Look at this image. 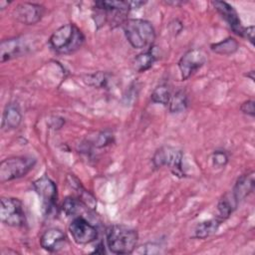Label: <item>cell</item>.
Listing matches in <instances>:
<instances>
[{
  "instance_id": "603a6c76",
  "label": "cell",
  "mask_w": 255,
  "mask_h": 255,
  "mask_svg": "<svg viewBox=\"0 0 255 255\" xmlns=\"http://www.w3.org/2000/svg\"><path fill=\"white\" fill-rule=\"evenodd\" d=\"M84 81L90 86L97 87V88H102L106 85L107 78H106V75L104 73L99 72V73H95L93 75L86 76Z\"/></svg>"
},
{
  "instance_id": "30bf717a",
  "label": "cell",
  "mask_w": 255,
  "mask_h": 255,
  "mask_svg": "<svg viewBox=\"0 0 255 255\" xmlns=\"http://www.w3.org/2000/svg\"><path fill=\"white\" fill-rule=\"evenodd\" d=\"M45 12V8L43 5L32 2H23L18 4L13 10L14 18L26 25H34L38 23Z\"/></svg>"
},
{
  "instance_id": "277c9868",
  "label": "cell",
  "mask_w": 255,
  "mask_h": 255,
  "mask_svg": "<svg viewBox=\"0 0 255 255\" xmlns=\"http://www.w3.org/2000/svg\"><path fill=\"white\" fill-rule=\"evenodd\" d=\"M36 159L31 156H11L0 163V182L4 183L25 176L35 165Z\"/></svg>"
},
{
  "instance_id": "cb8c5ba5",
  "label": "cell",
  "mask_w": 255,
  "mask_h": 255,
  "mask_svg": "<svg viewBox=\"0 0 255 255\" xmlns=\"http://www.w3.org/2000/svg\"><path fill=\"white\" fill-rule=\"evenodd\" d=\"M228 159V154L224 150H215L211 156L212 164L217 168L224 167L227 164Z\"/></svg>"
},
{
  "instance_id": "484cf974",
  "label": "cell",
  "mask_w": 255,
  "mask_h": 255,
  "mask_svg": "<svg viewBox=\"0 0 255 255\" xmlns=\"http://www.w3.org/2000/svg\"><path fill=\"white\" fill-rule=\"evenodd\" d=\"M240 111L247 116L254 117L255 115V107H254V101L253 100H247L242 103L240 106Z\"/></svg>"
},
{
  "instance_id": "ac0fdd59",
  "label": "cell",
  "mask_w": 255,
  "mask_h": 255,
  "mask_svg": "<svg viewBox=\"0 0 255 255\" xmlns=\"http://www.w3.org/2000/svg\"><path fill=\"white\" fill-rule=\"evenodd\" d=\"M238 203L237 201L234 199V197L232 196L231 192L225 194L218 202L217 205V211H218V218L221 219L222 221L227 219L231 213L235 210V208L237 207Z\"/></svg>"
},
{
  "instance_id": "d6986e66",
  "label": "cell",
  "mask_w": 255,
  "mask_h": 255,
  "mask_svg": "<svg viewBox=\"0 0 255 255\" xmlns=\"http://www.w3.org/2000/svg\"><path fill=\"white\" fill-rule=\"evenodd\" d=\"M167 106L170 113L178 114L185 111L188 106V97L186 93L182 90L175 92L173 95H171Z\"/></svg>"
},
{
  "instance_id": "d4e9b609",
  "label": "cell",
  "mask_w": 255,
  "mask_h": 255,
  "mask_svg": "<svg viewBox=\"0 0 255 255\" xmlns=\"http://www.w3.org/2000/svg\"><path fill=\"white\" fill-rule=\"evenodd\" d=\"M112 140H113V134L108 133L107 131H103L98 135L97 139L94 141V144L97 147H103V146L109 144Z\"/></svg>"
},
{
  "instance_id": "8fae6325",
  "label": "cell",
  "mask_w": 255,
  "mask_h": 255,
  "mask_svg": "<svg viewBox=\"0 0 255 255\" xmlns=\"http://www.w3.org/2000/svg\"><path fill=\"white\" fill-rule=\"evenodd\" d=\"M211 3L216 11L221 15V17L227 22L231 30L235 34L242 37L244 27L242 26L238 13L234 9V7L224 1H212Z\"/></svg>"
},
{
  "instance_id": "e0dca14e",
  "label": "cell",
  "mask_w": 255,
  "mask_h": 255,
  "mask_svg": "<svg viewBox=\"0 0 255 255\" xmlns=\"http://www.w3.org/2000/svg\"><path fill=\"white\" fill-rule=\"evenodd\" d=\"M238 48H239V44L237 40L234 39L233 37H228L220 42L210 45V49L213 53L218 55H223V56H227L235 53L238 50Z\"/></svg>"
},
{
  "instance_id": "f1b7e54d",
  "label": "cell",
  "mask_w": 255,
  "mask_h": 255,
  "mask_svg": "<svg viewBox=\"0 0 255 255\" xmlns=\"http://www.w3.org/2000/svg\"><path fill=\"white\" fill-rule=\"evenodd\" d=\"M167 5H174V6H177V5H181L183 4V2H178V1H166L165 2Z\"/></svg>"
},
{
  "instance_id": "5bb4252c",
  "label": "cell",
  "mask_w": 255,
  "mask_h": 255,
  "mask_svg": "<svg viewBox=\"0 0 255 255\" xmlns=\"http://www.w3.org/2000/svg\"><path fill=\"white\" fill-rule=\"evenodd\" d=\"M254 189V171H250L247 174L241 175L232 189V196L240 203L243 199H245Z\"/></svg>"
},
{
  "instance_id": "5b68a950",
  "label": "cell",
  "mask_w": 255,
  "mask_h": 255,
  "mask_svg": "<svg viewBox=\"0 0 255 255\" xmlns=\"http://www.w3.org/2000/svg\"><path fill=\"white\" fill-rule=\"evenodd\" d=\"M0 220L8 226H24L26 215L22 201L15 197H2L0 200Z\"/></svg>"
},
{
  "instance_id": "8992f818",
  "label": "cell",
  "mask_w": 255,
  "mask_h": 255,
  "mask_svg": "<svg viewBox=\"0 0 255 255\" xmlns=\"http://www.w3.org/2000/svg\"><path fill=\"white\" fill-rule=\"evenodd\" d=\"M182 159L183 153L180 149L172 146H162L153 154L152 163L156 168L168 166L174 175L182 177L184 176Z\"/></svg>"
},
{
  "instance_id": "6da1fadb",
  "label": "cell",
  "mask_w": 255,
  "mask_h": 255,
  "mask_svg": "<svg viewBox=\"0 0 255 255\" xmlns=\"http://www.w3.org/2000/svg\"><path fill=\"white\" fill-rule=\"evenodd\" d=\"M85 43V35L74 23L64 24L49 39L51 48L58 54L67 55L78 51Z\"/></svg>"
},
{
  "instance_id": "4dcf8cb0",
  "label": "cell",
  "mask_w": 255,
  "mask_h": 255,
  "mask_svg": "<svg viewBox=\"0 0 255 255\" xmlns=\"http://www.w3.org/2000/svg\"><path fill=\"white\" fill-rule=\"evenodd\" d=\"M246 76H247V78H250L252 81H254V71L248 72V73L246 74Z\"/></svg>"
},
{
  "instance_id": "4fadbf2b",
  "label": "cell",
  "mask_w": 255,
  "mask_h": 255,
  "mask_svg": "<svg viewBox=\"0 0 255 255\" xmlns=\"http://www.w3.org/2000/svg\"><path fill=\"white\" fill-rule=\"evenodd\" d=\"M26 46L20 38H9L3 40L0 44V58L1 63L9 61L23 54Z\"/></svg>"
},
{
  "instance_id": "7c38bea8",
  "label": "cell",
  "mask_w": 255,
  "mask_h": 255,
  "mask_svg": "<svg viewBox=\"0 0 255 255\" xmlns=\"http://www.w3.org/2000/svg\"><path fill=\"white\" fill-rule=\"evenodd\" d=\"M66 241L65 233L59 228L47 229L40 238L41 247L48 252L59 251Z\"/></svg>"
},
{
  "instance_id": "9a60e30c",
  "label": "cell",
  "mask_w": 255,
  "mask_h": 255,
  "mask_svg": "<svg viewBox=\"0 0 255 255\" xmlns=\"http://www.w3.org/2000/svg\"><path fill=\"white\" fill-rule=\"evenodd\" d=\"M22 122V113L17 103H9L2 117V128L4 130H11L17 128Z\"/></svg>"
},
{
  "instance_id": "2e32d148",
  "label": "cell",
  "mask_w": 255,
  "mask_h": 255,
  "mask_svg": "<svg viewBox=\"0 0 255 255\" xmlns=\"http://www.w3.org/2000/svg\"><path fill=\"white\" fill-rule=\"evenodd\" d=\"M221 222L222 220L218 217L202 221L196 225L193 236L198 239H205L217 231Z\"/></svg>"
},
{
  "instance_id": "f546056e",
  "label": "cell",
  "mask_w": 255,
  "mask_h": 255,
  "mask_svg": "<svg viewBox=\"0 0 255 255\" xmlns=\"http://www.w3.org/2000/svg\"><path fill=\"white\" fill-rule=\"evenodd\" d=\"M10 2H8V1H4V0H1L0 1V8L1 9H4L5 8V6H8V4H9Z\"/></svg>"
},
{
  "instance_id": "ffe728a7",
  "label": "cell",
  "mask_w": 255,
  "mask_h": 255,
  "mask_svg": "<svg viewBox=\"0 0 255 255\" xmlns=\"http://www.w3.org/2000/svg\"><path fill=\"white\" fill-rule=\"evenodd\" d=\"M155 61H156V57L154 53L151 51V47H150L148 51L143 52L134 58L133 66L137 72L142 73L150 69Z\"/></svg>"
},
{
  "instance_id": "52a82bcc",
  "label": "cell",
  "mask_w": 255,
  "mask_h": 255,
  "mask_svg": "<svg viewBox=\"0 0 255 255\" xmlns=\"http://www.w3.org/2000/svg\"><path fill=\"white\" fill-rule=\"evenodd\" d=\"M33 187L42 199L43 207L47 215L57 210L58 189L56 183L47 175H43L33 182Z\"/></svg>"
},
{
  "instance_id": "44dd1931",
  "label": "cell",
  "mask_w": 255,
  "mask_h": 255,
  "mask_svg": "<svg viewBox=\"0 0 255 255\" xmlns=\"http://www.w3.org/2000/svg\"><path fill=\"white\" fill-rule=\"evenodd\" d=\"M84 207H87L78 197L68 196L65 198L62 204V210L67 216L77 217L82 212ZM88 208V207H87Z\"/></svg>"
},
{
  "instance_id": "3957f363",
  "label": "cell",
  "mask_w": 255,
  "mask_h": 255,
  "mask_svg": "<svg viewBox=\"0 0 255 255\" xmlns=\"http://www.w3.org/2000/svg\"><path fill=\"white\" fill-rule=\"evenodd\" d=\"M122 26L128 42L134 49H143L152 46L155 40V31L149 21L131 18L127 19Z\"/></svg>"
},
{
  "instance_id": "83f0119b",
  "label": "cell",
  "mask_w": 255,
  "mask_h": 255,
  "mask_svg": "<svg viewBox=\"0 0 255 255\" xmlns=\"http://www.w3.org/2000/svg\"><path fill=\"white\" fill-rule=\"evenodd\" d=\"M242 37L246 38L251 44H253L254 43V26L251 25L248 27H244Z\"/></svg>"
},
{
  "instance_id": "ba28073f",
  "label": "cell",
  "mask_w": 255,
  "mask_h": 255,
  "mask_svg": "<svg viewBox=\"0 0 255 255\" xmlns=\"http://www.w3.org/2000/svg\"><path fill=\"white\" fill-rule=\"evenodd\" d=\"M206 62V56L200 49H190L178 61V69L182 81L190 78Z\"/></svg>"
},
{
  "instance_id": "7402d4cb",
  "label": "cell",
  "mask_w": 255,
  "mask_h": 255,
  "mask_svg": "<svg viewBox=\"0 0 255 255\" xmlns=\"http://www.w3.org/2000/svg\"><path fill=\"white\" fill-rule=\"evenodd\" d=\"M170 97H171L170 88L165 84H161V85L157 86L152 91L150 99L153 103L160 104V105H163V106H167Z\"/></svg>"
},
{
  "instance_id": "9c48e42d",
  "label": "cell",
  "mask_w": 255,
  "mask_h": 255,
  "mask_svg": "<svg viewBox=\"0 0 255 255\" xmlns=\"http://www.w3.org/2000/svg\"><path fill=\"white\" fill-rule=\"evenodd\" d=\"M69 231L77 244H89L98 238L97 228L83 216L73 218Z\"/></svg>"
},
{
  "instance_id": "7a4b0ae2",
  "label": "cell",
  "mask_w": 255,
  "mask_h": 255,
  "mask_svg": "<svg viewBox=\"0 0 255 255\" xmlns=\"http://www.w3.org/2000/svg\"><path fill=\"white\" fill-rule=\"evenodd\" d=\"M137 231L125 225H112L106 232V244L115 254H129L135 250Z\"/></svg>"
},
{
  "instance_id": "4316f807",
  "label": "cell",
  "mask_w": 255,
  "mask_h": 255,
  "mask_svg": "<svg viewBox=\"0 0 255 255\" xmlns=\"http://www.w3.org/2000/svg\"><path fill=\"white\" fill-rule=\"evenodd\" d=\"M141 250H137V253H144V254H156L160 252V248L158 245L154 243H147L140 246Z\"/></svg>"
}]
</instances>
